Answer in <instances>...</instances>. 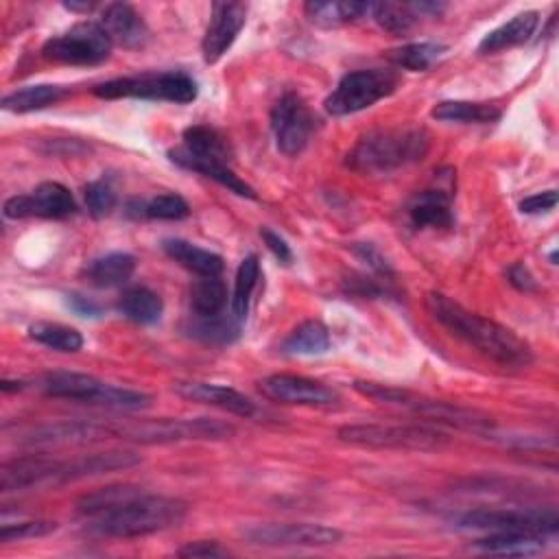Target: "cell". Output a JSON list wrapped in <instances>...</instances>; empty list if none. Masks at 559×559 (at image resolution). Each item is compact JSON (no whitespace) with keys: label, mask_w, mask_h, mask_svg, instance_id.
<instances>
[{"label":"cell","mask_w":559,"mask_h":559,"mask_svg":"<svg viewBox=\"0 0 559 559\" xmlns=\"http://www.w3.org/2000/svg\"><path fill=\"white\" fill-rule=\"evenodd\" d=\"M162 247L169 258H173L177 264H182L197 277H216L223 273V266H225L223 258L214 251L201 249L182 238H169V240H164Z\"/></svg>","instance_id":"obj_25"},{"label":"cell","mask_w":559,"mask_h":559,"mask_svg":"<svg viewBox=\"0 0 559 559\" xmlns=\"http://www.w3.org/2000/svg\"><path fill=\"white\" fill-rule=\"evenodd\" d=\"M260 392L273 400L283 405H298V407H333L339 402V394L313 378L294 376V374H275L266 376L260 383Z\"/></svg>","instance_id":"obj_15"},{"label":"cell","mask_w":559,"mask_h":559,"mask_svg":"<svg viewBox=\"0 0 559 559\" xmlns=\"http://www.w3.org/2000/svg\"><path fill=\"white\" fill-rule=\"evenodd\" d=\"M539 25V14L537 12H524L513 16L509 23L500 25L498 29L489 32L481 45H479V53L483 55H492V53H500L513 47H520L524 42L531 40V36L535 34Z\"/></svg>","instance_id":"obj_24"},{"label":"cell","mask_w":559,"mask_h":559,"mask_svg":"<svg viewBox=\"0 0 559 559\" xmlns=\"http://www.w3.org/2000/svg\"><path fill=\"white\" fill-rule=\"evenodd\" d=\"M370 5L372 3H350V0H333V3L313 0V3L305 5V14L322 29H337L365 18L370 14Z\"/></svg>","instance_id":"obj_27"},{"label":"cell","mask_w":559,"mask_h":559,"mask_svg":"<svg viewBox=\"0 0 559 559\" xmlns=\"http://www.w3.org/2000/svg\"><path fill=\"white\" fill-rule=\"evenodd\" d=\"M58 463L60 459L49 457H21L3 463L0 468V489L10 492H27L38 487H55L58 485Z\"/></svg>","instance_id":"obj_18"},{"label":"cell","mask_w":559,"mask_h":559,"mask_svg":"<svg viewBox=\"0 0 559 559\" xmlns=\"http://www.w3.org/2000/svg\"><path fill=\"white\" fill-rule=\"evenodd\" d=\"M409 223L418 229L452 227V197L444 190H422L407 206Z\"/></svg>","instance_id":"obj_22"},{"label":"cell","mask_w":559,"mask_h":559,"mask_svg":"<svg viewBox=\"0 0 559 559\" xmlns=\"http://www.w3.org/2000/svg\"><path fill=\"white\" fill-rule=\"evenodd\" d=\"M108 437L127 439L138 444H173V442H190V439H225L234 433V426L197 418V420H136V422H119L105 424Z\"/></svg>","instance_id":"obj_6"},{"label":"cell","mask_w":559,"mask_h":559,"mask_svg":"<svg viewBox=\"0 0 559 559\" xmlns=\"http://www.w3.org/2000/svg\"><path fill=\"white\" fill-rule=\"evenodd\" d=\"M66 95H69V90L62 88V86H49V84L27 86V88H21V90L8 95L3 99V108L8 112L27 114V112H36V110H45L49 105H55Z\"/></svg>","instance_id":"obj_32"},{"label":"cell","mask_w":559,"mask_h":559,"mask_svg":"<svg viewBox=\"0 0 559 559\" xmlns=\"http://www.w3.org/2000/svg\"><path fill=\"white\" fill-rule=\"evenodd\" d=\"M69 307L77 313V315H82V318H99L101 315V309L92 302V300H88V298H82V296H77V294H73V296H69Z\"/></svg>","instance_id":"obj_47"},{"label":"cell","mask_w":559,"mask_h":559,"mask_svg":"<svg viewBox=\"0 0 559 559\" xmlns=\"http://www.w3.org/2000/svg\"><path fill=\"white\" fill-rule=\"evenodd\" d=\"M99 25L105 29L110 40L123 49H138L149 38V29L142 16L127 3L108 5L101 14Z\"/></svg>","instance_id":"obj_20"},{"label":"cell","mask_w":559,"mask_h":559,"mask_svg":"<svg viewBox=\"0 0 559 559\" xmlns=\"http://www.w3.org/2000/svg\"><path fill=\"white\" fill-rule=\"evenodd\" d=\"M260 280V262L258 256H247L236 271V280H234V296H232V318L243 324L247 320L249 313V305H251V296L258 287Z\"/></svg>","instance_id":"obj_35"},{"label":"cell","mask_w":559,"mask_h":559,"mask_svg":"<svg viewBox=\"0 0 559 559\" xmlns=\"http://www.w3.org/2000/svg\"><path fill=\"white\" fill-rule=\"evenodd\" d=\"M431 116L444 123H494L500 119V110L489 103L442 101L431 110Z\"/></svg>","instance_id":"obj_33"},{"label":"cell","mask_w":559,"mask_h":559,"mask_svg":"<svg viewBox=\"0 0 559 559\" xmlns=\"http://www.w3.org/2000/svg\"><path fill=\"white\" fill-rule=\"evenodd\" d=\"M507 277H509V283H511L518 291H524V294L535 291V280H533L531 271H529L522 262L511 264L509 271H507Z\"/></svg>","instance_id":"obj_45"},{"label":"cell","mask_w":559,"mask_h":559,"mask_svg":"<svg viewBox=\"0 0 559 559\" xmlns=\"http://www.w3.org/2000/svg\"><path fill=\"white\" fill-rule=\"evenodd\" d=\"M474 548L492 555H537L546 548L544 535L537 533H520V531H494L487 537L474 542Z\"/></svg>","instance_id":"obj_28"},{"label":"cell","mask_w":559,"mask_h":559,"mask_svg":"<svg viewBox=\"0 0 559 559\" xmlns=\"http://www.w3.org/2000/svg\"><path fill=\"white\" fill-rule=\"evenodd\" d=\"M271 129L277 149L289 158L300 156L315 132V119L296 92H287L271 110Z\"/></svg>","instance_id":"obj_13"},{"label":"cell","mask_w":559,"mask_h":559,"mask_svg":"<svg viewBox=\"0 0 559 559\" xmlns=\"http://www.w3.org/2000/svg\"><path fill=\"white\" fill-rule=\"evenodd\" d=\"M79 513L90 520L88 529L105 537H145L184 522L188 505L173 496L149 494L136 485H110L86 494Z\"/></svg>","instance_id":"obj_1"},{"label":"cell","mask_w":559,"mask_h":559,"mask_svg":"<svg viewBox=\"0 0 559 559\" xmlns=\"http://www.w3.org/2000/svg\"><path fill=\"white\" fill-rule=\"evenodd\" d=\"M344 533L318 522H269L245 531V539L271 548H324L339 544Z\"/></svg>","instance_id":"obj_12"},{"label":"cell","mask_w":559,"mask_h":559,"mask_svg":"<svg viewBox=\"0 0 559 559\" xmlns=\"http://www.w3.org/2000/svg\"><path fill=\"white\" fill-rule=\"evenodd\" d=\"M355 389L361 396H365L378 405L400 407L415 415L428 418L431 422L468 428V431H479V433L494 426V420L487 413H481V411L468 409V407H459V405H450L444 400L418 396L407 389H398V387H389V385H381V383H365V381L355 383Z\"/></svg>","instance_id":"obj_5"},{"label":"cell","mask_w":559,"mask_h":559,"mask_svg":"<svg viewBox=\"0 0 559 559\" xmlns=\"http://www.w3.org/2000/svg\"><path fill=\"white\" fill-rule=\"evenodd\" d=\"M112 49L114 42L105 29L99 23L86 21L51 38L42 49V58L64 66H99L110 60Z\"/></svg>","instance_id":"obj_10"},{"label":"cell","mask_w":559,"mask_h":559,"mask_svg":"<svg viewBox=\"0 0 559 559\" xmlns=\"http://www.w3.org/2000/svg\"><path fill=\"white\" fill-rule=\"evenodd\" d=\"M555 206H557V192L555 190H544V192L526 197L520 203V212L522 214H542V212H550Z\"/></svg>","instance_id":"obj_44"},{"label":"cell","mask_w":559,"mask_h":559,"mask_svg":"<svg viewBox=\"0 0 559 559\" xmlns=\"http://www.w3.org/2000/svg\"><path fill=\"white\" fill-rule=\"evenodd\" d=\"M227 307V289L221 275L199 277L190 289V318H221Z\"/></svg>","instance_id":"obj_30"},{"label":"cell","mask_w":559,"mask_h":559,"mask_svg":"<svg viewBox=\"0 0 559 559\" xmlns=\"http://www.w3.org/2000/svg\"><path fill=\"white\" fill-rule=\"evenodd\" d=\"M182 557H225L229 555L227 548H221L216 542H195L179 548Z\"/></svg>","instance_id":"obj_46"},{"label":"cell","mask_w":559,"mask_h":559,"mask_svg":"<svg viewBox=\"0 0 559 559\" xmlns=\"http://www.w3.org/2000/svg\"><path fill=\"white\" fill-rule=\"evenodd\" d=\"M431 136L422 127L376 129L359 138L348 153V166L365 175H383L424 160Z\"/></svg>","instance_id":"obj_3"},{"label":"cell","mask_w":559,"mask_h":559,"mask_svg":"<svg viewBox=\"0 0 559 559\" xmlns=\"http://www.w3.org/2000/svg\"><path fill=\"white\" fill-rule=\"evenodd\" d=\"M169 158L171 162H175L177 166L186 169V171H195L208 179H214L216 184H221L223 188L240 195V197H247V199H256V190L243 182L225 162H216V160H203V158H195L190 153H186L182 147L177 149H171L169 151Z\"/></svg>","instance_id":"obj_23"},{"label":"cell","mask_w":559,"mask_h":559,"mask_svg":"<svg viewBox=\"0 0 559 559\" xmlns=\"http://www.w3.org/2000/svg\"><path fill=\"white\" fill-rule=\"evenodd\" d=\"M339 439L361 448L435 452L448 446V435L420 424H350L339 428Z\"/></svg>","instance_id":"obj_7"},{"label":"cell","mask_w":559,"mask_h":559,"mask_svg":"<svg viewBox=\"0 0 559 559\" xmlns=\"http://www.w3.org/2000/svg\"><path fill=\"white\" fill-rule=\"evenodd\" d=\"M142 463L140 455L129 450H108V452H95V455H82L75 459L60 461V485L101 476L108 472L129 470L134 465Z\"/></svg>","instance_id":"obj_19"},{"label":"cell","mask_w":559,"mask_h":559,"mask_svg":"<svg viewBox=\"0 0 559 559\" xmlns=\"http://www.w3.org/2000/svg\"><path fill=\"white\" fill-rule=\"evenodd\" d=\"M446 51L448 47L437 42H415V45H407L389 51L387 60L398 69H405L411 73H424L433 64H437L446 55Z\"/></svg>","instance_id":"obj_36"},{"label":"cell","mask_w":559,"mask_h":559,"mask_svg":"<svg viewBox=\"0 0 559 559\" xmlns=\"http://www.w3.org/2000/svg\"><path fill=\"white\" fill-rule=\"evenodd\" d=\"M173 392L188 402L214 407V409L227 411L238 418H256L258 415V407L245 394H240L232 387L201 383V381H182V383L173 385Z\"/></svg>","instance_id":"obj_17"},{"label":"cell","mask_w":559,"mask_h":559,"mask_svg":"<svg viewBox=\"0 0 559 559\" xmlns=\"http://www.w3.org/2000/svg\"><path fill=\"white\" fill-rule=\"evenodd\" d=\"M355 253H357L370 269H374L378 275L394 277L392 264L385 260V256H383L372 243H359V245H355Z\"/></svg>","instance_id":"obj_42"},{"label":"cell","mask_w":559,"mask_h":559,"mask_svg":"<svg viewBox=\"0 0 559 559\" xmlns=\"http://www.w3.org/2000/svg\"><path fill=\"white\" fill-rule=\"evenodd\" d=\"M134 271H136V258L125 251H114L92 260L86 266L84 275L88 277L90 285L99 289H112V287L127 285Z\"/></svg>","instance_id":"obj_26"},{"label":"cell","mask_w":559,"mask_h":559,"mask_svg":"<svg viewBox=\"0 0 559 559\" xmlns=\"http://www.w3.org/2000/svg\"><path fill=\"white\" fill-rule=\"evenodd\" d=\"M188 333L206 344H232L238 337V322L234 318H192Z\"/></svg>","instance_id":"obj_38"},{"label":"cell","mask_w":559,"mask_h":559,"mask_svg":"<svg viewBox=\"0 0 559 559\" xmlns=\"http://www.w3.org/2000/svg\"><path fill=\"white\" fill-rule=\"evenodd\" d=\"M328 348H331V333L318 320L300 324L283 344V352L291 357H315V355L328 352Z\"/></svg>","instance_id":"obj_31"},{"label":"cell","mask_w":559,"mask_h":559,"mask_svg":"<svg viewBox=\"0 0 559 559\" xmlns=\"http://www.w3.org/2000/svg\"><path fill=\"white\" fill-rule=\"evenodd\" d=\"M29 337L51 350H58V352L75 355L84 348V337L75 328L62 326V324L38 322L29 328Z\"/></svg>","instance_id":"obj_37"},{"label":"cell","mask_w":559,"mask_h":559,"mask_svg":"<svg viewBox=\"0 0 559 559\" xmlns=\"http://www.w3.org/2000/svg\"><path fill=\"white\" fill-rule=\"evenodd\" d=\"M260 236H262V240H264V245L269 247V251L283 262V264H291L294 262V251H291V247H289V243L280 236V234H275L273 229H269V227H262L260 229Z\"/></svg>","instance_id":"obj_43"},{"label":"cell","mask_w":559,"mask_h":559,"mask_svg":"<svg viewBox=\"0 0 559 559\" xmlns=\"http://www.w3.org/2000/svg\"><path fill=\"white\" fill-rule=\"evenodd\" d=\"M99 99H145V101H166L186 105L199 95L197 82L186 73H147L138 77H121L95 86L92 90Z\"/></svg>","instance_id":"obj_8"},{"label":"cell","mask_w":559,"mask_h":559,"mask_svg":"<svg viewBox=\"0 0 559 559\" xmlns=\"http://www.w3.org/2000/svg\"><path fill=\"white\" fill-rule=\"evenodd\" d=\"M147 219H158V221H179L190 214V206L186 203L184 197L175 192H164L158 195L145 203H140V212Z\"/></svg>","instance_id":"obj_39"},{"label":"cell","mask_w":559,"mask_h":559,"mask_svg":"<svg viewBox=\"0 0 559 559\" xmlns=\"http://www.w3.org/2000/svg\"><path fill=\"white\" fill-rule=\"evenodd\" d=\"M119 311L134 324H156L164 313L162 298L149 287H129L119 300Z\"/></svg>","instance_id":"obj_29"},{"label":"cell","mask_w":559,"mask_h":559,"mask_svg":"<svg viewBox=\"0 0 559 559\" xmlns=\"http://www.w3.org/2000/svg\"><path fill=\"white\" fill-rule=\"evenodd\" d=\"M182 149L195 158H203V160H216V162H225L229 160V149L225 138L208 127V125H195L188 127L184 132V145Z\"/></svg>","instance_id":"obj_34"},{"label":"cell","mask_w":559,"mask_h":559,"mask_svg":"<svg viewBox=\"0 0 559 559\" xmlns=\"http://www.w3.org/2000/svg\"><path fill=\"white\" fill-rule=\"evenodd\" d=\"M426 311L452 337L461 339L479 355H483L485 359L494 361L505 370H522L533 363L531 346L524 339H520L513 331L463 309L444 294L431 291L426 296Z\"/></svg>","instance_id":"obj_2"},{"label":"cell","mask_w":559,"mask_h":559,"mask_svg":"<svg viewBox=\"0 0 559 559\" xmlns=\"http://www.w3.org/2000/svg\"><path fill=\"white\" fill-rule=\"evenodd\" d=\"M84 197H86V206H88V212L95 216V219H103L108 214H112V210L116 208L119 203V197L114 192V188L99 179V182H90L86 188H84Z\"/></svg>","instance_id":"obj_40"},{"label":"cell","mask_w":559,"mask_h":559,"mask_svg":"<svg viewBox=\"0 0 559 559\" xmlns=\"http://www.w3.org/2000/svg\"><path fill=\"white\" fill-rule=\"evenodd\" d=\"M32 387L49 398L105 407L114 411H142L153 405V398L145 392L116 387L82 372H49L36 378Z\"/></svg>","instance_id":"obj_4"},{"label":"cell","mask_w":559,"mask_h":559,"mask_svg":"<svg viewBox=\"0 0 559 559\" xmlns=\"http://www.w3.org/2000/svg\"><path fill=\"white\" fill-rule=\"evenodd\" d=\"M396 88L398 75L394 71H357L339 82V86L324 101V108L333 116H350L392 97Z\"/></svg>","instance_id":"obj_9"},{"label":"cell","mask_w":559,"mask_h":559,"mask_svg":"<svg viewBox=\"0 0 559 559\" xmlns=\"http://www.w3.org/2000/svg\"><path fill=\"white\" fill-rule=\"evenodd\" d=\"M247 21V8L243 3H214L210 23L201 42L206 64H216L236 42Z\"/></svg>","instance_id":"obj_16"},{"label":"cell","mask_w":559,"mask_h":559,"mask_svg":"<svg viewBox=\"0 0 559 559\" xmlns=\"http://www.w3.org/2000/svg\"><path fill=\"white\" fill-rule=\"evenodd\" d=\"M463 529L481 531H520L537 535H555L559 531V515L555 509H474L457 518Z\"/></svg>","instance_id":"obj_11"},{"label":"cell","mask_w":559,"mask_h":559,"mask_svg":"<svg viewBox=\"0 0 559 559\" xmlns=\"http://www.w3.org/2000/svg\"><path fill=\"white\" fill-rule=\"evenodd\" d=\"M77 212V201L73 192L60 182H45L32 195H18L8 199V219H66Z\"/></svg>","instance_id":"obj_14"},{"label":"cell","mask_w":559,"mask_h":559,"mask_svg":"<svg viewBox=\"0 0 559 559\" xmlns=\"http://www.w3.org/2000/svg\"><path fill=\"white\" fill-rule=\"evenodd\" d=\"M446 10L442 3H372L370 16L389 34H409L420 18L439 16Z\"/></svg>","instance_id":"obj_21"},{"label":"cell","mask_w":559,"mask_h":559,"mask_svg":"<svg viewBox=\"0 0 559 559\" xmlns=\"http://www.w3.org/2000/svg\"><path fill=\"white\" fill-rule=\"evenodd\" d=\"M55 529H58V524L51 520H25V522H16V524L5 522L3 529H0V542L10 544V542H23L29 537H45V535L53 533Z\"/></svg>","instance_id":"obj_41"},{"label":"cell","mask_w":559,"mask_h":559,"mask_svg":"<svg viewBox=\"0 0 559 559\" xmlns=\"http://www.w3.org/2000/svg\"><path fill=\"white\" fill-rule=\"evenodd\" d=\"M64 8H66L69 12H84V14H88V12L95 10V3H66Z\"/></svg>","instance_id":"obj_48"}]
</instances>
